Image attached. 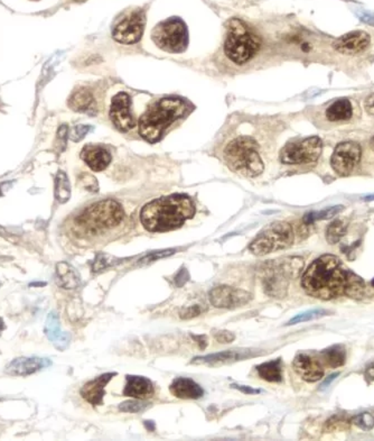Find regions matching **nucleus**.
Segmentation results:
<instances>
[{
  "mask_svg": "<svg viewBox=\"0 0 374 441\" xmlns=\"http://www.w3.org/2000/svg\"><path fill=\"white\" fill-rule=\"evenodd\" d=\"M145 427H146L147 429L149 430V431H154V430H155V423H154V421H145Z\"/></svg>",
  "mask_w": 374,
  "mask_h": 441,
  "instance_id": "nucleus-48",
  "label": "nucleus"
},
{
  "mask_svg": "<svg viewBox=\"0 0 374 441\" xmlns=\"http://www.w3.org/2000/svg\"><path fill=\"white\" fill-rule=\"evenodd\" d=\"M75 1H84V0H75Z\"/></svg>",
  "mask_w": 374,
  "mask_h": 441,
  "instance_id": "nucleus-52",
  "label": "nucleus"
},
{
  "mask_svg": "<svg viewBox=\"0 0 374 441\" xmlns=\"http://www.w3.org/2000/svg\"><path fill=\"white\" fill-rule=\"evenodd\" d=\"M205 310H207V308H204L201 304H193V306H187V308H183L180 310V317L184 320L195 318V317L202 315Z\"/></svg>",
  "mask_w": 374,
  "mask_h": 441,
  "instance_id": "nucleus-38",
  "label": "nucleus"
},
{
  "mask_svg": "<svg viewBox=\"0 0 374 441\" xmlns=\"http://www.w3.org/2000/svg\"><path fill=\"white\" fill-rule=\"evenodd\" d=\"M125 218L123 206L114 200H103L91 204L75 219V224L87 233L96 234L99 231L114 228Z\"/></svg>",
  "mask_w": 374,
  "mask_h": 441,
  "instance_id": "nucleus-7",
  "label": "nucleus"
},
{
  "mask_svg": "<svg viewBox=\"0 0 374 441\" xmlns=\"http://www.w3.org/2000/svg\"><path fill=\"white\" fill-rule=\"evenodd\" d=\"M327 315H329V311L324 309L307 310L305 313H300V315H297L296 317L291 319L289 322H288V326L311 322V320H316V319L322 318V317H325Z\"/></svg>",
  "mask_w": 374,
  "mask_h": 441,
  "instance_id": "nucleus-32",
  "label": "nucleus"
},
{
  "mask_svg": "<svg viewBox=\"0 0 374 441\" xmlns=\"http://www.w3.org/2000/svg\"><path fill=\"white\" fill-rule=\"evenodd\" d=\"M353 116V106L349 99H341L333 102L326 110V118L329 121H346Z\"/></svg>",
  "mask_w": 374,
  "mask_h": 441,
  "instance_id": "nucleus-24",
  "label": "nucleus"
},
{
  "mask_svg": "<svg viewBox=\"0 0 374 441\" xmlns=\"http://www.w3.org/2000/svg\"><path fill=\"white\" fill-rule=\"evenodd\" d=\"M343 209H344L343 206H334V207L326 208V209L318 211V213H316V211L309 213L304 217V222H305L306 225H311L316 220L331 219V218L341 213Z\"/></svg>",
  "mask_w": 374,
  "mask_h": 441,
  "instance_id": "nucleus-30",
  "label": "nucleus"
},
{
  "mask_svg": "<svg viewBox=\"0 0 374 441\" xmlns=\"http://www.w3.org/2000/svg\"><path fill=\"white\" fill-rule=\"evenodd\" d=\"M44 333H45L48 340H51L54 344L57 340H60L62 333H61L60 320H59L56 313H51L48 315V319H46Z\"/></svg>",
  "mask_w": 374,
  "mask_h": 441,
  "instance_id": "nucleus-31",
  "label": "nucleus"
},
{
  "mask_svg": "<svg viewBox=\"0 0 374 441\" xmlns=\"http://www.w3.org/2000/svg\"><path fill=\"white\" fill-rule=\"evenodd\" d=\"M364 107L365 110L368 111V114L374 117V93L373 95H370V96L365 99Z\"/></svg>",
  "mask_w": 374,
  "mask_h": 441,
  "instance_id": "nucleus-43",
  "label": "nucleus"
},
{
  "mask_svg": "<svg viewBox=\"0 0 374 441\" xmlns=\"http://www.w3.org/2000/svg\"><path fill=\"white\" fill-rule=\"evenodd\" d=\"M346 360V351L342 345H334L320 353V363L323 366L337 369L344 365Z\"/></svg>",
  "mask_w": 374,
  "mask_h": 441,
  "instance_id": "nucleus-25",
  "label": "nucleus"
},
{
  "mask_svg": "<svg viewBox=\"0 0 374 441\" xmlns=\"http://www.w3.org/2000/svg\"><path fill=\"white\" fill-rule=\"evenodd\" d=\"M323 144L320 137H309L291 141L282 150L280 159L284 164H307L316 162L322 154Z\"/></svg>",
  "mask_w": 374,
  "mask_h": 441,
  "instance_id": "nucleus-10",
  "label": "nucleus"
},
{
  "mask_svg": "<svg viewBox=\"0 0 374 441\" xmlns=\"http://www.w3.org/2000/svg\"><path fill=\"white\" fill-rule=\"evenodd\" d=\"M365 376H366V378H368V380H372V381H373L374 363H372L371 365H370V366H368V369H366V372H365Z\"/></svg>",
  "mask_w": 374,
  "mask_h": 441,
  "instance_id": "nucleus-47",
  "label": "nucleus"
},
{
  "mask_svg": "<svg viewBox=\"0 0 374 441\" xmlns=\"http://www.w3.org/2000/svg\"><path fill=\"white\" fill-rule=\"evenodd\" d=\"M364 290L365 285L363 280L354 274L353 272L349 271L346 283H345L344 294H346L347 297L357 299V297H363Z\"/></svg>",
  "mask_w": 374,
  "mask_h": 441,
  "instance_id": "nucleus-28",
  "label": "nucleus"
},
{
  "mask_svg": "<svg viewBox=\"0 0 374 441\" xmlns=\"http://www.w3.org/2000/svg\"><path fill=\"white\" fill-rule=\"evenodd\" d=\"M347 231V222L336 219L329 224L326 228V239L329 244H336L344 237Z\"/></svg>",
  "mask_w": 374,
  "mask_h": 441,
  "instance_id": "nucleus-29",
  "label": "nucleus"
},
{
  "mask_svg": "<svg viewBox=\"0 0 374 441\" xmlns=\"http://www.w3.org/2000/svg\"><path fill=\"white\" fill-rule=\"evenodd\" d=\"M293 366L297 374L305 381L314 383L323 378L324 366L322 363L305 353L297 355L293 360Z\"/></svg>",
  "mask_w": 374,
  "mask_h": 441,
  "instance_id": "nucleus-17",
  "label": "nucleus"
},
{
  "mask_svg": "<svg viewBox=\"0 0 374 441\" xmlns=\"http://www.w3.org/2000/svg\"><path fill=\"white\" fill-rule=\"evenodd\" d=\"M349 270L334 255L315 259L302 275V286L306 293L320 300H332L344 294Z\"/></svg>",
  "mask_w": 374,
  "mask_h": 441,
  "instance_id": "nucleus-2",
  "label": "nucleus"
},
{
  "mask_svg": "<svg viewBox=\"0 0 374 441\" xmlns=\"http://www.w3.org/2000/svg\"><path fill=\"white\" fill-rule=\"evenodd\" d=\"M152 39L163 51L183 53L189 46V30L182 19L172 17L156 25Z\"/></svg>",
  "mask_w": 374,
  "mask_h": 441,
  "instance_id": "nucleus-9",
  "label": "nucleus"
},
{
  "mask_svg": "<svg viewBox=\"0 0 374 441\" xmlns=\"http://www.w3.org/2000/svg\"><path fill=\"white\" fill-rule=\"evenodd\" d=\"M150 403L145 402L143 400L136 399L127 402L121 403L119 405V410L125 413H139L149 408Z\"/></svg>",
  "mask_w": 374,
  "mask_h": 441,
  "instance_id": "nucleus-35",
  "label": "nucleus"
},
{
  "mask_svg": "<svg viewBox=\"0 0 374 441\" xmlns=\"http://www.w3.org/2000/svg\"><path fill=\"white\" fill-rule=\"evenodd\" d=\"M117 258L112 257V256L108 255V254H98L94 258V261L92 263L93 272H101V271L110 268L111 266L117 265L119 262H117Z\"/></svg>",
  "mask_w": 374,
  "mask_h": 441,
  "instance_id": "nucleus-33",
  "label": "nucleus"
},
{
  "mask_svg": "<svg viewBox=\"0 0 374 441\" xmlns=\"http://www.w3.org/2000/svg\"><path fill=\"white\" fill-rule=\"evenodd\" d=\"M195 213L192 199L185 195H172L145 204L141 211V222L150 233H165L180 228Z\"/></svg>",
  "mask_w": 374,
  "mask_h": 441,
  "instance_id": "nucleus-1",
  "label": "nucleus"
},
{
  "mask_svg": "<svg viewBox=\"0 0 374 441\" xmlns=\"http://www.w3.org/2000/svg\"><path fill=\"white\" fill-rule=\"evenodd\" d=\"M50 365L51 362L46 358L19 357L12 360L7 365L5 372L12 376H28Z\"/></svg>",
  "mask_w": 374,
  "mask_h": 441,
  "instance_id": "nucleus-18",
  "label": "nucleus"
},
{
  "mask_svg": "<svg viewBox=\"0 0 374 441\" xmlns=\"http://www.w3.org/2000/svg\"><path fill=\"white\" fill-rule=\"evenodd\" d=\"M213 336L220 344H230L236 340L233 333L228 331H213Z\"/></svg>",
  "mask_w": 374,
  "mask_h": 441,
  "instance_id": "nucleus-39",
  "label": "nucleus"
},
{
  "mask_svg": "<svg viewBox=\"0 0 374 441\" xmlns=\"http://www.w3.org/2000/svg\"><path fill=\"white\" fill-rule=\"evenodd\" d=\"M81 159L92 171L100 172L108 168L111 162V154L105 147L87 145L82 150Z\"/></svg>",
  "mask_w": 374,
  "mask_h": 441,
  "instance_id": "nucleus-20",
  "label": "nucleus"
},
{
  "mask_svg": "<svg viewBox=\"0 0 374 441\" xmlns=\"http://www.w3.org/2000/svg\"><path fill=\"white\" fill-rule=\"evenodd\" d=\"M130 105L132 99L126 92L118 93L111 101L109 116L114 127L120 132L127 133L135 127V119L130 112Z\"/></svg>",
  "mask_w": 374,
  "mask_h": 441,
  "instance_id": "nucleus-14",
  "label": "nucleus"
},
{
  "mask_svg": "<svg viewBox=\"0 0 374 441\" xmlns=\"http://www.w3.org/2000/svg\"><path fill=\"white\" fill-rule=\"evenodd\" d=\"M338 375H340L338 373H335V374L329 375V378H327L326 380H325V381L322 383V385H320V389H326V387H329V384H331V383H332V382L334 381V380H335V378H337Z\"/></svg>",
  "mask_w": 374,
  "mask_h": 441,
  "instance_id": "nucleus-46",
  "label": "nucleus"
},
{
  "mask_svg": "<svg viewBox=\"0 0 374 441\" xmlns=\"http://www.w3.org/2000/svg\"><path fill=\"white\" fill-rule=\"evenodd\" d=\"M353 422L361 429L368 431L374 427V417L368 412H363L354 418Z\"/></svg>",
  "mask_w": 374,
  "mask_h": 441,
  "instance_id": "nucleus-37",
  "label": "nucleus"
},
{
  "mask_svg": "<svg viewBox=\"0 0 374 441\" xmlns=\"http://www.w3.org/2000/svg\"><path fill=\"white\" fill-rule=\"evenodd\" d=\"M371 39L368 34L362 30H355L336 39L335 42L333 43V48L342 55H359L368 48Z\"/></svg>",
  "mask_w": 374,
  "mask_h": 441,
  "instance_id": "nucleus-16",
  "label": "nucleus"
},
{
  "mask_svg": "<svg viewBox=\"0 0 374 441\" xmlns=\"http://www.w3.org/2000/svg\"><path fill=\"white\" fill-rule=\"evenodd\" d=\"M231 387H233V389H236V390L240 391V392H242V393H245V394L261 393V390H258V389H252V387L246 386V385L233 384V385H231Z\"/></svg>",
  "mask_w": 374,
  "mask_h": 441,
  "instance_id": "nucleus-42",
  "label": "nucleus"
},
{
  "mask_svg": "<svg viewBox=\"0 0 374 441\" xmlns=\"http://www.w3.org/2000/svg\"><path fill=\"white\" fill-rule=\"evenodd\" d=\"M304 268L300 257H287L268 262L261 268V282L270 297H284L287 293L289 280L297 277Z\"/></svg>",
  "mask_w": 374,
  "mask_h": 441,
  "instance_id": "nucleus-6",
  "label": "nucleus"
},
{
  "mask_svg": "<svg viewBox=\"0 0 374 441\" xmlns=\"http://www.w3.org/2000/svg\"><path fill=\"white\" fill-rule=\"evenodd\" d=\"M146 15L143 10H135L128 12L118 24L114 26L112 37L120 44H135L143 37Z\"/></svg>",
  "mask_w": 374,
  "mask_h": 441,
  "instance_id": "nucleus-11",
  "label": "nucleus"
},
{
  "mask_svg": "<svg viewBox=\"0 0 374 441\" xmlns=\"http://www.w3.org/2000/svg\"><path fill=\"white\" fill-rule=\"evenodd\" d=\"M257 372L264 381L279 383L282 380V360H270L257 366Z\"/></svg>",
  "mask_w": 374,
  "mask_h": 441,
  "instance_id": "nucleus-26",
  "label": "nucleus"
},
{
  "mask_svg": "<svg viewBox=\"0 0 374 441\" xmlns=\"http://www.w3.org/2000/svg\"><path fill=\"white\" fill-rule=\"evenodd\" d=\"M0 285H1V284H0Z\"/></svg>",
  "mask_w": 374,
  "mask_h": 441,
  "instance_id": "nucleus-53",
  "label": "nucleus"
},
{
  "mask_svg": "<svg viewBox=\"0 0 374 441\" xmlns=\"http://www.w3.org/2000/svg\"><path fill=\"white\" fill-rule=\"evenodd\" d=\"M116 375H117V373H105L99 378L87 382V384H84L80 391L82 398L92 405H101L105 395V387Z\"/></svg>",
  "mask_w": 374,
  "mask_h": 441,
  "instance_id": "nucleus-19",
  "label": "nucleus"
},
{
  "mask_svg": "<svg viewBox=\"0 0 374 441\" xmlns=\"http://www.w3.org/2000/svg\"><path fill=\"white\" fill-rule=\"evenodd\" d=\"M189 280V271L186 270L183 267L182 270L177 273L176 277H175V283H176L177 286L180 288L183 285L185 284L187 281Z\"/></svg>",
  "mask_w": 374,
  "mask_h": 441,
  "instance_id": "nucleus-41",
  "label": "nucleus"
},
{
  "mask_svg": "<svg viewBox=\"0 0 374 441\" xmlns=\"http://www.w3.org/2000/svg\"><path fill=\"white\" fill-rule=\"evenodd\" d=\"M126 386L123 389V395L134 399L145 400L154 395V384L149 378L144 376L128 375Z\"/></svg>",
  "mask_w": 374,
  "mask_h": 441,
  "instance_id": "nucleus-21",
  "label": "nucleus"
},
{
  "mask_svg": "<svg viewBox=\"0 0 374 441\" xmlns=\"http://www.w3.org/2000/svg\"><path fill=\"white\" fill-rule=\"evenodd\" d=\"M176 253V249H165V251H156V252L149 253L146 256L141 258V261L138 262L139 265L149 264L153 262L158 261L162 258L169 257V256L174 255Z\"/></svg>",
  "mask_w": 374,
  "mask_h": 441,
  "instance_id": "nucleus-36",
  "label": "nucleus"
},
{
  "mask_svg": "<svg viewBox=\"0 0 374 441\" xmlns=\"http://www.w3.org/2000/svg\"><path fill=\"white\" fill-rule=\"evenodd\" d=\"M55 195H56V199L61 204L67 202L70 197H71V188H70L69 181H67L64 175H60L57 177Z\"/></svg>",
  "mask_w": 374,
  "mask_h": 441,
  "instance_id": "nucleus-34",
  "label": "nucleus"
},
{
  "mask_svg": "<svg viewBox=\"0 0 374 441\" xmlns=\"http://www.w3.org/2000/svg\"><path fill=\"white\" fill-rule=\"evenodd\" d=\"M251 294L241 288H231L228 285H221L212 288L209 293V300L216 308L234 309L248 304Z\"/></svg>",
  "mask_w": 374,
  "mask_h": 441,
  "instance_id": "nucleus-13",
  "label": "nucleus"
},
{
  "mask_svg": "<svg viewBox=\"0 0 374 441\" xmlns=\"http://www.w3.org/2000/svg\"><path fill=\"white\" fill-rule=\"evenodd\" d=\"M261 39L242 21L231 19L225 39V53L229 60L242 66L251 60L260 50Z\"/></svg>",
  "mask_w": 374,
  "mask_h": 441,
  "instance_id": "nucleus-5",
  "label": "nucleus"
},
{
  "mask_svg": "<svg viewBox=\"0 0 374 441\" xmlns=\"http://www.w3.org/2000/svg\"><path fill=\"white\" fill-rule=\"evenodd\" d=\"M192 337L193 338H194L195 340H196V342H198V346H200V349H207V336H204V335H202V336H194V335H192Z\"/></svg>",
  "mask_w": 374,
  "mask_h": 441,
  "instance_id": "nucleus-45",
  "label": "nucleus"
},
{
  "mask_svg": "<svg viewBox=\"0 0 374 441\" xmlns=\"http://www.w3.org/2000/svg\"><path fill=\"white\" fill-rule=\"evenodd\" d=\"M91 127L89 126H83V125H80V126H76L73 130V134L71 137L74 139L75 141H79L80 139L84 137V136L87 135V132H89V129Z\"/></svg>",
  "mask_w": 374,
  "mask_h": 441,
  "instance_id": "nucleus-40",
  "label": "nucleus"
},
{
  "mask_svg": "<svg viewBox=\"0 0 374 441\" xmlns=\"http://www.w3.org/2000/svg\"><path fill=\"white\" fill-rule=\"evenodd\" d=\"M371 284H372V286H373V288H374V279H373V280H372Z\"/></svg>",
  "mask_w": 374,
  "mask_h": 441,
  "instance_id": "nucleus-51",
  "label": "nucleus"
},
{
  "mask_svg": "<svg viewBox=\"0 0 374 441\" xmlns=\"http://www.w3.org/2000/svg\"><path fill=\"white\" fill-rule=\"evenodd\" d=\"M362 150L356 141H347L338 144L331 157V166L336 175L347 177L359 164Z\"/></svg>",
  "mask_w": 374,
  "mask_h": 441,
  "instance_id": "nucleus-12",
  "label": "nucleus"
},
{
  "mask_svg": "<svg viewBox=\"0 0 374 441\" xmlns=\"http://www.w3.org/2000/svg\"><path fill=\"white\" fill-rule=\"evenodd\" d=\"M169 391L174 396L182 400H198L204 395V390L191 378H177L172 382Z\"/></svg>",
  "mask_w": 374,
  "mask_h": 441,
  "instance_id": "nucleus-22",
  "label": "nucleus"
},
{
  "mask_svg": "<svg viewBox=\"0 0 374 441\" xmlns=\"http://www.w3.org/2000/svg\"><path fill=\"white\" fill-rule=\"evenodd\" d=\"M94 98L92 92L87 88H80L74 91L69 100L70 108L78 112H85L92 107Z\"/></svg>",
  "mask_w": 374,
  "mask_h": 441,
  "instance_id": "nucleus-27",
  "label": "nucleus"
},
{
  "mask_svg": "<svg viewBox=\"0 0 374 441\" xmlns=\"http://www.w3.org/2000/svg\"><path fill=\"white\" fill-rule=\"evenodd\" d=\"M46 285L45 282H37V283H30V286H44Z\"/></svg>",
  "mask_w": 374,
  "mask_h": 441,
  "instance_id": "nucleus-49",
  "label": "nucleus"
},
{
  "mask_svg": "<svg viewBox=\"0 0 374 441\" xmlns=\"http://www.w3.org/2000/svg\"><path fill=\"white\" fill-rule=\"evenodd\" d=\"M371 146H372V148H373V150H374V137H373V138H372V141H371Z\"/></svg>",
  "mask_w": 374,
  "mask_h": 441,
  "instance_id": "nucleus-50",
  "label": "nucleus"
},
{
  "mask_svg": "<svg viewBox=\"0 0 374 441\" xmlns=\"http://www.w3.org/2000/svg\"><path fill=\"white\" fill-rule=\"evenodd\" d=\"M56 281L60 286L66 290L78 288L81 282V277L78 271L66 262H60L56 264Z\"/></svg>",
  "mask_w": 374,
  "mask_h": 441,
  "instance_id": "nucleus-23",
  "label": "nucleus"
},
{
  "mask_svg": "<svg viewBox=\"0 0 374 441\" xmlns=\"http://www.w3.org/2000/svg\"><path fill=\"white\" fill-rule=\"evenodd\" d=\"M360 19H362L363 21H365L366 24L374 25V14L368 12H359L357 14Z\"/></svg>",
  "mask_w": 374,
  "mask_h": 441,
  "instance_id": "nucleus-44",
  "label": "nucleus"
},
{
  "mask_svg": "<svg viewBox=\"0 0 374 441\" xmlns=\"http://www.w3.org/2000/svg\"><path fill=\"white\" fill-rule=\"evenodd\" d=\"M293 229L286 222H275L262 229L252 243L249 251L256 256L268 255L279 249L288 248L293 243Z\"/></svg>",
  "mask_w": 374,
  "mask_h": 441,
  "instance_id": "nucleus-8",
  "label": "nucleus"
},
{
  "mask_svg": "<svg viewBox=\"0 0 374 441\" xmlns=\"http://www.w3.org/2000/svg\"><path fill=\"white\" fill-rule=\"evenodd\" d=\"M260 354L258 351L249 349H229V351L216 353V354L205 355V356H198L193 358L192 364H207V365H225V364L236 363L240 360H248V358L256 357Z\"/></svg>",
  "mask_w": 374,
  "mask_h": 441,
  "instance_id": "nucleus-15",
  "label": "nucleus"
},
{
  "mask_svg": "<svg viewBox=\"0 0 374 441\" xmlns=\"http://www.w3.org/2000/svg\"><path fill=\"white\" fill-rule=\"evenodd\" d=\"M225 161L232 171L243 177H255L264 171L259 145L250 137H238L225 147Z\"/></svg>",
  "mask_w": 374,
  "mask_h": 441,
  "instance_id": "nucleus-4",
  "label": "nucleus"
},
{
  "mask_svg": "<svg viewBox=\"0 0 374 441\" xmlns=\"http://www.w3.org/2000/svg\"><path fill=\"white\" fill-rule=\"evenodd\" d=\"M186 104L177 97H164L156 100L139 118V134L149 143H155L162 137L165 129L184 116Z\"/></svg>",
  "mask_w": 374,
  "mask_h": 441,
  "instance_id": "nucleus-3",
  "label": "nucleus"
}]
</instances>
